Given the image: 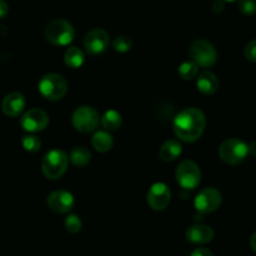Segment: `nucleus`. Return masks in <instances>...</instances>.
<instances>
[{"instance_id": "1", "label": "nucleus", "mask_w": 256, "mask_h": 256, "mask_svg": "<svg viewBox=\"0 0 256 256\" xmlns=\"http://www.w3.org/2000/svg\"><path fill=\"white\" fill-rule=\"evenodd\" d=\"M205 126V115L198 108H188L182 110L174 119L175 135L185 142H196L204 132Z\"/></svg>"}, {"instance_id": "2", "label": "nucleus", "mask_w": 256, "mask_h": 256, "mask_svg": "<svg viewBox=\"0 0 256 256\" xmlns=\"http://www.w3.org/2000/svg\"><path fill=\"white\" fill-rule=\"evenodd\" d=\"M44 32L48 42L54 45H60V46L70 44L75 38L74 26L64 19L52 20L45 26Z\"/></svg>"}, {"instance_id": "3", "label": "nucleus", "mask_w": 256, "mask_h": 256, "mask_svg": "<svg viewBox=\"0 0 256 256\" xmlns=\"http://www.w3.org/2000/svg\"><path fill=\"white\" fill-rule=\"evenodd\" d=\"M69 164V158L62 150L52 149L46 152L42 160V169L48 179L56 180L65 174Z\"/></svg>"}, {"instance_id": "4", "label": "nucleus", "mask_w": 256, "mask_h": 256, "mask_svg": "<svg viewBox=\"0 0 256 256\" xmlns=\"http://www.w3.org/2000/svg\"><path fill=\"white\" fill-rule=\"evenodd\" d=\"M249 155L248 144L238 138H230L222 142L219 148V156L229 165H238L244 162Z\"/></svg>"}, {"instance_id": "5", "label": "nucleus", "mask_w": 256, "mask_h": 256, "mask_svg": "<svg viewBox=\"0 0 256 256\" xmlns=\"http://www.w3.org/2000/svg\"><path fill=\"white\" fill-rule=\"evenodd\" d=\"M39 92L45 99L56 102L62 99L68 92V82L62 75L48 74L39 82Z\"/></svg>"}, {"instance_id": "6", "label": "nucleus", "mask_w": 256, "mask_h": 256, "mask_svg": "<svg viewBox=\"0 0 256 256\" xmlns=\"http://www.w3.org/2000/svg\"><path fill=\"white\" fill-rule=\"evenodd\" d=\"M192 62H194L198 66L210 68L216 62L218 52L214 45L204 39H198L190 45L189 49Z\"/></svg>"}, {"instance_id": "7", "label": "nucleus", "mask_w": 256, "mask_h": 256, "mask_svg": "<svg viewBox=\"0 0 256 256\" xmlns=\"http://www.w3.org/2000/svg\"><path fill=\"white\" fill-rule=\"evenodd\" d=\"M175 178L182 189H195L200 184V179H202L199 165L192 160H184L178 165Z\"/></svg>"}, {"instance_id": "8", "label": "nucleus", "mask_w": 256, "mask_h": 256, "mask_svg": "<svg viewBox=\"0 0 256 256\" xmlns=\"http://www.w3.org/2000/svg\"><path fill=\"white\" fill-rule=\"evenodd\" d=\"M100 122V116L96 110L92 106H80L72 114V125L80 132H94Z\"/></svg>"}, {"instance_id": "9", "label": "nucleus", "mask_w": 256, "mask_h": 256, "mask_svg": "<svg viewBox=\"0 0 256 256\" xmlns=\"http://www.w3.org/2000/svg\"><path fill=\"white\" fill-rule=\"evenodd\" d=\"M222 200V198L219 190L215 188H205L195 198V209L202 214H210L219 209Z\"/></svg>"}, {"instance_id": "10", "label": "nucleus", "mask_w": 256, "mask_h": 256, "mask_svg": "<svg viewBox=\"0 0 256 256\" xmlns=\"http://www.w3.org/2000/svg\"><path fill=\"white\" fill-rule=\"evenodd\" d=\"M148 204L155 212H162L169 205L170 199H172V192L168 185L164 182H155L152 185L146 195Z\"/></svg>"}, {"instance_id": "11", "label": "nucleus", "mask_w": 256, "mask_h": 256, "mask_svg": "<svg viewBox=\"0 0 256 256\" xmlns=\"http://www.w3.org/2000/svg\"><path fill=\"white\" fill-rule=\"evenodd\" d=\"M48 124H49V115L46 114V112L38 108L28 110L20 119L22 128L25 132H42L48 126Z\"/></svg>"}, {"instance_id": "12", "label": "nucleus", "mask_w": 256, "mask_h": 256, "mask_svg": "<svg viewBox=\"0 0 256 256\" xmlns=\"http://www.w3.org/2000/svg\"><path fill=\"white\" fill-rule=\"evenodd\" d=\"M109 46V34L102 28L92 29L85 35L84 48L90 55L102 54Z\"/></svg>"}, {"instance_id": "13", "label": "nucleus", "mask_w": 256, "mask_h": 256, "mask_svg": "<svg viewBox=\"0 0 256 256\" xmlns=\"http://www.w3.org/2000/svg\"><path fill=\"white\" fill-rule=\"evenodd\" d=\"M48 206L58 214H64V212H70L74 208V196L70 192H64V190H56L52 192L48 196Z\"/></svg>"}, {"instance_id": "14", "label": "nucleus", "mask_w": 256, "mask_h": 256, "mask_svg": "<svg viewBox=\"0 0 256 256\" xmlns=\"http://www.w3.org/2000/svg\"><path fill=\"white\" fill-rule=\"evenodd\" d=\"M186 239L192 244H208L214 239V230L205 224H196L186 230Z\"/></svg>"}, {"instance_id": "15", "label": "nucleus", "mask_w": 256, "mask_h": 256, "mask_svg": "<svg viewBox=\"0 0 256 256\" xmlns=\"http://www.w3.org/2000/svg\"><path fill=\"white\" fill-rule=\"evenodd\" d=\"M25 98L20 92H10L2 99V112L8 116H18L24 112Z\"/></svg>"}, {"instance_id": "16", "label": "nucleus", "mask_w": 256, "mask_h": 256, "mask_svg": "<svg viewBox=\"0 0 256 256\" xmlns=\"http://www.w3.org/2000/svg\"><path fill=\"white\" fill-rule=\"evenodd\" d=\"M198 90L205 95H212L219 88V80L216 75L212 72H204L199 75L196 82Z\"/></svg>"}, {"instance_id": "17", "label": "nucleus", "mask_w": 256, "mask_h": 256, "mask_svg": "<svg viewBox=\"0 0 256 256\" xmlns=\"http://www.w3.org/2000/svg\"><path fill=\"white\" fill-rule=\"evenodd\" d=\"M182 152V146L180 142L175 139L166 140L164 144L160 146L159 156L162 162H174L180 156Z\"/></svg>"}, {"instance_id": "18", "label": "nucleus", "mask_w": 256, "mask_h": 256, "mask_svg": "<svg viewBox=\"0 0 256 256\" xmlns=\"http://www.w3.org/2000/svg\"><path fill=\"white\" fill-rule=\"evenodd\" d=\"M92 144L98 152H106L112 149L114 142H112V136L108 132H96L92 136Z\"/></svg>"}, {"instance_id": "19", "label": "nucleus", "mask_w": 256, "mask_h": 256, "mask_svg": "<svg viewBox=\"0 0 256 256\" xmlns=\"http://www.w3.org/2000/svg\"><path fill=\"white\" fill-rule=\"evenodd\" d=\"M122 115L116 110H108L102 118V124L106 132H114L122 126Z\"/></svg>"}, {"instance_id": "20", "label": "nucleus", "mask_w": 256, "mask_h": 256, "mask_svg": "<svg viewBox=\"0 0 256 256\" xmlns=\"http://www.w3.org/2000/svg\"><path fill=\"white\" fill-rule=\"evenodd\" d=\"M84 52L79 49V48L72 46L65 52L64 54V62L72 69H78L82 65L84 62Z\"/></svg>"}, {"instance_id": "21", "label": "nucleus", "mask_w": 256, "mask_h": 256, "mask_svg": "<svg viewBox=\"0 0 256 256\" xmlns=\"http://www.w3.org/2000/svg\"><path fill=\"white\" fill-rule=\"evenodd\" d=\"M69 159L70 162L74 165H76V166H85L86 164H89L90 159H92V152H90L86 148H74V149L72 150V152H70Z\"/></svg>"}, {"instance_id": "22", "label": "nucleus", "mask_w": 256, "mask_h": 256, "mask_svg": "<svg viewBox=\"0 0 256 256\" xmlns=\"http://www.w3.org/2000/svg\"><path fill=\"white\" fill-rule=\"evenodd\" d=\"M198 65L194 62H184L179 66V75L184 80H192L198 75Z\"/></svg>"}, {"instance_id": "23", "label": "nucleus", "mask_w": 256, "mask_h": 256, "mask_svg": "<svg viewBox=\"0 0 256 256\" xmlns=\"http://www.w3.org/2000/svg\"><path fill=\"white\" fill-rule=\"evenodd\" d=\"M112 46L118 52H128L132 48V40L126 35H120L114 40Z\"/></svg>"}, {"instance_id": "24", "label": "nucleus", "mask_w": 256, "mask_h": 256, "mask_svg": "<svg viewBox=\"0 0 256 256\" xmlns=\"http://www.w3.org/2000/svg\"><path fill=\"white\" fill-rule=\"evenodd\" d=\"M22 148L29 152H39L42 148V142L39 138L34 136V135H28V136L22 138Z\"/></svg>"}, {"instance_id": "25", "label": "nucleus", "mask_w": 256, "mask_h": 256, "mask_svg": "<svg viewBox=\"0 0 256 256\" xmlns=\"http://www.w3.org/2000/svg\"><path fill=\"white\" fill-rule=\"evenodd\" d=\"M82 220H80V218L78 216V215H69V216L65 219V228H66L68 232H72V234L79 232L80 230H82Z\"/></svg>"}, {"instance_id": "26", "label": "nucleus", "mask_w": 256, "mask_h": 256, "mask_svg": "<svg viewBox=\"0 0 256 256\" xmlns=\"http://www.w3.org/2000/svg\"><path fill=\"white\" fill-rule=\"evenodd\" d=\"M239 10L245 15H254L256 12V0H239Z\"/></svg>"}, {"instance_id": "27", "label": "nucleus", "mask_w": 256, "mask_h": 256, "mask_svg": "<svg viewBox=\"0 0 256 256\" xmlns=\"http://www.w3.org/2000/svg\"><path fill=\"white\" fill-rule=\"evenodd\" d=\"M244 55L249 62H256V39L248 42L244 49Z\"/></svg>"}, {"instance_id": "28", "label": "nucleus", "mask_w": 256, "mask_h": 256, "mask_svg": "<svg viewBox=\"0 0 256 256\" xmlns=\"http://www.w3.org/2000/svg\"><path fill=\"white\" fill-rule=\"evenodd\" d=\"M190 256H214V255H212V252H210L209 249H205V248H199V249H195Z\"/></svg>"}, {"instance_id": "29", "label": "nucleus", "mask_w": 256, "mask_h": 256, "mask_svg": "<svg viewBox=\"0 0 256 256\" xmlns=\"http://www.w3.org/2000/svg\"><path fill=\"white\" fill-rule=\"evenodd\" d=\"M8 12H9V6L4 0H0V19L6 16Z\"/></svg>"}, {"instance_id": "30", "label": "nucleus", "mask_w": 256, "mask_h": 256, "mask_svg": "<svg viewBox=\"0 0 256 256\" xmlns=\"http://www.w3.org/2000/svg\"><path fill=\"white\" fill-rule=\"evenodd\" d=\"M224 2H222V0H216V2H214V5H212V9H214L215 12H222V10H224Z\"/></svg>"}, {"instance_id": "31", "label": "nucleus", "mask_w": 256, "mask_h": 256, "mask_svg": "<svg viewBox=\"0 0 256 256\" xmlns=\"http://www.w3.org/2000/svg\"><path fill=\"white\" fill-rule=\"evenodd\" d=\"M248 149H249V154L250 155H252V156H256V142L248 145Z\"/></svg>"}, {"instance_id": "32", "label": "nucleus", "mask_w": 256, "mask_h": 256, "mask_svg": "<svg viewBox=\"0 0 256 256\" xmlns=\"http://www.w3.org/2000/svg\"><path fill=\"white\" fill-rule=\"evenodd\" d=\"M250 246H252V249L256 252V232L252 235V238H250Z\"/></svg>"}, {"instance_id": "33", "label": "nucleus", "mask_w": 256, "mask_h": 256, "mask_svg": "<svg viewBox=\"0 0 256 256\" xmlns=\"http://www.w3.org/2000/svg\"><path fill=\"white\" fill-rule=\"evenodd\" d=\"M222 2H235V0H222Z\"/></svg>"}]
</instances>
